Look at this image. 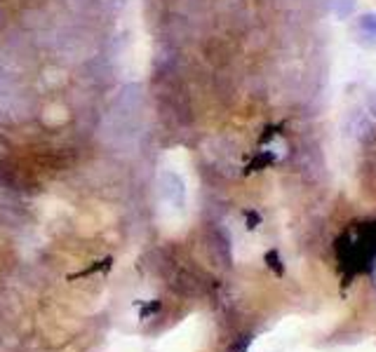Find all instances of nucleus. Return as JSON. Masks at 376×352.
<instances>
[{"label": "nucleus", "mask_w": 376, "mask_h": 352, "mask_svg": "<svg viewBox=\"0 0 376 352\" xmlns=\"http://www.w3.org/2000/svg\"><path fill=\"white\" fill-rule=\"evenodd\" d=\"M330 10L337 19H350L357 10V0H330Z\"/></svg>", "instance_id": "10"}, {"label": "nucleus", "mask_w": 376, "mask_h": 352, "mask_svg": "<svg viewBox=\"0 0 376 352\" xmlns=\"http://www.w3.org/2000/svg\"><path fill=\"white\" fill-rule=\"evenodd\" d=\"M120 68L116 59L108 54H97V57L83 61L80 66L71 71V83L80 85L83 90L97 94V97L106 99L120 87Z\"/></svg>", "instance_id": "2"}, {"label": "nucleus", "mask_w": 376, "mask_h": 352, "mask_svg": "<svg viewBox=\"0 0 376 352\" xmlns=\"http://www.w3.org/2000/svg\"><path fill=\"white\" fill-rule=\"evenodd\" d=\"M108 106L116 113L125 118H146V87L141 83H125L120 85L113 99L108 101Z\"/></svg>", "instance_id": "6"}, {"label": "nucleus", "mask_w": 376, "mask_h": 352, "mask_svg": "<svg viewBox=\"0 0 376 352\" xmlns=\"http://www.w3.org/2000/svg\"><path fill=\"white\" fill-rule=\"evenodd\" d=\"M12 21H14V12L5 3H0V36H3V31L10 26Z\"/></svg>", "instance_id": "11"}, {"label": "nucleus", "mask_w": 376, "mask_h": 352, "mask_svg": "<svg viewBox=\"0 0 376 352\" xmlns=\"http://www.w3.org/2000/svg\"><path fill=\"white\" fill-rule=\"evenodd\" d=\"M29 83L43 99L59 97V94L71 85V68H66L63 63L54 61V59H43Z\"/></svg>", "instance_id": "5"}, {"label": "nucleus", "mask_w": 376, "mask_h": 352, "mask_svg": "<svg viewBox=\"0 0 376 352\" xmlns=\"http://www.w3.org/2000/svg\"><path fill=\"white\" fill-rule=\"evenodd\" d=\"M348 132H353L355 139H370L376 132V120L367 110H355L348 120Z\"/></svg>", "instance_id": "7"}, {"label": "nucleus", "mask_w": 376, "mask_h": 352, "mask_svg": "<svg viewBox=\"0 0 376 352\" xmlns=\"http://www.w3.org/2000/svg\"><path fill=\"white\" fill-rule=\"evenodd\" d=\"M43 59V50L36 43V38L26 33L17 21H12L3 31V36H0V68L7 76L29 83Z\"/></svg>", "instance_id": "1"}, {"label": "nucleus", "mask_w": 376, "mask_h": 352, "mask_svg": "<svg viewBox=\"0 0 376 352\" xmlns=\"http://www.w3.org/2000/svg\"><path fill=\"white\" fill-rule=\"evenodd\" d=\"M151 36H153V40H160V43H167L172 47H179V50L190 52L205 38V31L193 19L183 17L179 12H170L151 31Z\"/></svg>", "instance_id": "3"}, {"label": "nucleus", "mask_w": 376, "mask_h": 352, "mask_svg": "<svg viewBox=\"0 0 376 352\" xmlns=\"http://www.w3.org/2000/svg\"><path fill=\"white\" fill-rule=\"evenodd\" d=\"M14 80H19V78H12V76H7L5 71L0 68V97H3V94H5V90H7V87H10V85L14 83Z\"/></svg>", "instance_id": "12"}, {"label": "nucleus", "mask_w": 376, "mask_h": 352, "mask_svg": "<svg viewBox=\"0 0 376 352\" xmlns=\"http://www.w3.org/2000/svg\"><path fill=\"white\" fill-rule=\"evenodd\" d=\"M141 10H143V19H146L148 31H153L158 24L170 14L163 0H141Z\"/></svg>", "instance_id": "8"}, {"label": "nucleus", "mask_w": 376, "mask_h": 352, "mask_svg": "<svg viewBox=\"0 0 376 352\" xmlns=\"http://www.w3.org/2000/svg\"><path fill=\"white\" fill-rule=\"evenodd\" d=\"M5 127H10V125H7V120H5V115H3V110H0V130H5Z\"/></svg>", "instance_id": "13"}, {"label": "nucleus", "mask_w": 376, "mask_h": 352, "mask_svg": "<svg viewBox=\"0 0 376 352\" xmlns=\"http://www.w3.org/2000/svg\"><path fill=\"white\" fill-rule=\"evenodd\" d=\"M357 31H360V36L370 38V45H376V14H372V12L360 14Z\"/></svg>", "instance_id": "9"}, {"label": "nucleus", "mask_w": 376, "mask_h": 352, "mask_svg": "<svg viewBox=\"0 0 376 352\" xmlns=\"http://www.w3.org/2000/svg\"><path fill=\"white\" fill-rule=\"evenodd\" d=\"M198 50H200V59H203L210 68H223V66H233V63H238L243 47H240L238 38L219 33V31H210V33L198 43Z\"/></svg>", "instance_id": "4"}]
</instances>
